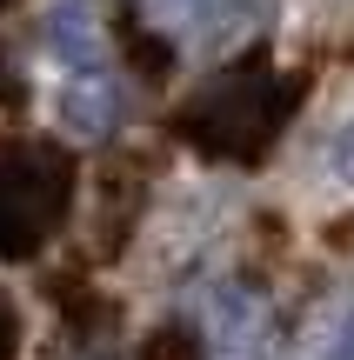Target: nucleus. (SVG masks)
Returning a JSON list of instances; mask_svg holds the SVG:
<instances>
[{
    "label": "nucleus",
    "mask_w": 354,
    "mask_h": 360,
    "mask_svg": "<svg viewBox=\"0 0 354 360\" xmlns=\"http://www.w3.org/2000/svg\"><path fill=\"white\" fill-rule=\"evenodd\" d=\"M301 94H308L301 74H281L274 60H261V53H254V60L214 74L208 87L181 107V120H174V127H181V141L194 147V154L248 167V160H261L267 147L281 141V127L294 120Z\"/></svg>",
    "instance_id": "1"
},
{
    "label": "nucleus",
    "mask_w": 354,
    "mask_h": 360,
    "mask_svg": "<svg viewBox=\"0 0 354 360\" xmlns=\"http://www.w3.org/2000/svg\"><path fill=\"white\" fill-rule=\"evenodd\" d=\"M74 207V154L53 141H0V260H27Z\"/></svg>",
    "instance_id": "2"
},
{
    "label": "nucleus",
    "mask_w": 354,
    "mask_h": 360,
    "mask_svg": "<svg viewBox=\"0 0 354 360\" xmlns=\"http://www.w3.org/2000/svg\"><path fill=\"white\" fill-rule=\"evenodd\" d=\"M61 127L67 134H80V141H107V134L120 127V87H114V74H74L61 87Z\"/></svg>",
    "instance_id": "3"
},
{
    "label": "nucleus",
    "mask_w": 354,
    "mask_h": 360,
    "mask_svg": "<svg viewBox=\"0 0 354 360\" xmlns=\"http://www.w3.org/2000/svg\"><path fill=\"white\" fill-rule=\"evenodd\" d=\"M47 53H53V60H67L74 74H101L107 40H101V20H94L87 0H61V7L47 13Z\"/></svg>",
    "instance_id": "4"
},
{
    "label": "nucleus",
    "mask_w": 354,
    "mask_h": 360,
    "mask_svg": "<svg viewBox=\"0 0 354 360\" xmlns=\"http://www.w3.org/2000/svg\"><path fill=\"white\" fill-rule=\"evenodd\" d=\"M267 20H274V0H214L208 20H201V34H208L214 47H234V40L261 34Z\"/></svg>",
    "instance_id": "5"
},
{
    "label": "nucleus",
    "mask_w": 354,
    "mask_h": 360,
    "mask_svg": "<svg viewBox=\"0 0 354 360\" xmlns=\"http://www.w3.org/2000/svg\"><path fill=\"white\" fill-rule=\"evenodd\" d=\"M20 354V314H13V300L0 294V360H13Z\"/></svg>",
    "instance_id": "6"
},
{
    "label": "nucleus",
    "mask_w": 354,
    "mask_h": 360,
    "mask_svg": "<svg viewBox=\"0 0 354 360\" xmlns=\"http://www.w3.org/2000/svg\"><path fill=\"white\" fill-rule=\"evenodd\" d=\"M334 174H341L348 187H354V120H348L341 134H334Z\"/></svg>",
    "instance_id": "7"
},
{
    "label": "nucleus",
    "mask_w": 354,
    "mask_h": 360,
    "mask_svg": "<svg viewBox=\"0 0 354 360\" xmlns=\"http://www.w3.org/2000/svg\"><path fill=\"white\" fill-rule=\"evenodd\" d=\"M328 360H354V314H348V327H341V340H334Z\"/></svg>",
    "instance_id": "8"
},
{
    "label": "nucleus",
    "mask_w": 354,
    "mask_h": 360,
    "mask_svg": "<svg viewBox=\"0 0 354 360\" xmlns=\"http://www.w3.org/2000/svg\"><path fill=\"white\" fill-rule=\"evenodd\" d=\"M7 7H13V0H0V13H7Z\"/></svg>",
    "instance_id": "9"
}]
</instances>
